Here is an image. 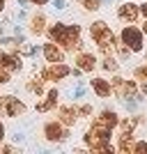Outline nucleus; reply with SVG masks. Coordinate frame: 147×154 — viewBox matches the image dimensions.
I'll use <instances>...</instances> for the list:
<instances>
[{"label":"nucleus","mask_w":147,"mask_h":154,"mask_svg":"<svg viewBox=\"0 0 147 154\" xmlns=\"http://www.w3.org/2000/svg\"><path fill=\"white\" fill-rule=\"evenodd\" d=\"M90 113H92V108H90V106H83V108H81V115H90Z\"/></svg>","instance_id":"28"},{"label":"nucleus","mask_w":147,"mask_h":154,"mask_svg":"<svg viewBox=\"0 0 147 154\" xmlns=\"http://www.w3.org/2000/svg\"><path fill=\"white\" fill-rule=\"evenodd\" d=\"M44 55L48 62H62V51L55 44H46L44 46Z\"/></svg>","instance_id":"12"},{"label":"nucleus","mask_w":147,"mask_h":154,"mask_svg":"<svg viewBox=\"0 0 147 154\" xmlns=\"http://www.w3.org/2000/svg\"><path fill=\"white\" fill-rule=\"evenodd\" d=\"M120 19H122V21H129V23H131V21H136V19H138V7H136L133 2L122 5V7H120Z\"/></svg>","instance_id":"11"},{"label":"nucleus","mask_w":147,"mask_h":154,"mask_svg":"<svg viewBox=\"0 0 147 154\" xmlns=\"http://www.w3.org/2000/svg\"><path fill=\"white\" fill-rule=\"evenodd\" d=\"M120 149H122V152H129V149H131V131H122V136H120Z\"/></svg>","instance_id":"17"},{"label":"nucleus","mask_w":147,"mask_h":154,"mask_svg":"<svg viewBox=\"0 0 147 154\" xmlns=\"http://www.w3.org/2000/svg\"><path fill=\"white\" fill-rule=\"evenodd\" d=\"M78 62V69H83V71H92L96 67V60L92 58V55H87V53H83V55H78L76 58Z\"/></svg>","instance_id":"13"},{"label":"nucleus","mask_w":147,"mask_h":154,"mask_svg":"<svg viewBox=\"0 0 147 154\" xmlns=\"http://www.w3.org/2000/svg\"><path fill=\"white\" fill-rule=\"evenodd\" d=\"M131 149H133V152H138V154H147V143H136Z\"/></svg>","instance_id":"20"},{"label":"nucleus","mask_w":147,"mask_h":154,"mask_svg":"<svg viewBox=\"0 0 147 154\" xmlns=\"http://www.w3.org/2000/svg\"><path fill=\"white\" fill-rule=\"evenodd\" d=\"M21 67L19 58H14V55H9V53H2L0 51V69H7V71H16Z\"/></svg>","instance_id":"10"},{"label":"nucleus","mask_w":147,"mask_h":154,"mask_svg":"<svg viewBox=\"0 0 147 154\" xmlns=\"http://www.w3.org/2000/svg\"><path fill=\"white\" fill-rule=\"evenodd\" d=\"M53 5L58 7V9H64V7H67V2H64V0H55V2H53Z\"/></svg>","instance_id":"26"},{"label":"nucleus","mask_w":147,"mask_h":154,"mask_svg":"<svg viewBox=\"0 0 147 154\" xmlns=\"http://www.w3.org/2000/svg\"><path fill=\"white\" fill-rule=\"evenodd\" d=\"M136 76L140 78V81H147V64H145V67H138V69H136Z\"/></svg>","instance_id":"21"},{"label":"nucleus","mask_w":147,"mask_h":154,"mask_svg":"<svg viewBox=\"0 0 147 154\" xmlns=\"http://www.w3.org/2000/svg\"><path fill=\"white\" fill-rule=\"evenodd\" d=\"M83 5H85V9H96V7H99V0H83Z\"/></svg>","instance_id":"22"},{"label":"nucleus","mask_w":147,"mask_h":154,"mask_svg":"<svg viewBox=\"0 0 147 154\" xmlns=\"http://www.w3.org/2000/svg\"><path fill=\"white\" fill-rule=\"evenodd\" d=\"M90 32H92V39L99 44V48L103 53H108L110 46H113V32H110V28L106 23H101V21H96V23H92Z\"/></svg>","instance_id":"2"},{"label":"nucleus","mask_w":147,"mask_h":154,"mask_svg":"<svg viewBox=\"0 0 147 154\" xmlns=\"http://www.w3.org/2000/svg\"><path fill=\"white\" fill-rule=\"evenodd\" d=\"M117 124V115L115 113H110V110H103L101 115L94 120V124H92V129H96V131H103V134H110V129Z\"/></svg>","instance_id":"5"},{"label":"nucleus","mask_w":147,"mask_h":154,"mask_svg":"<svg viewBox=\"0 0 147 154\" xmlns=\"http://www.w3.org/2000/svg\"><path fill=\"white\" fill-rule=\"evenodd\" d=\"M32 2H37V5H44L46 0H32Z\"/></svg>","instance_id":"31"},{"label":"nucleus","mask_w":147,"mask_h":154,"mask_svg":"<svg viewBox=\"0 0 147 154\" xmlns=\"http://www.w3.org/2000/svg\"><path fill=\"white\" fill-rule=\"evenodd\" d=\"M133 124H136V122H129V120H127V122L122 124V129H124V131H131V129H133Z\"/></svg>","instance_id":"25"},{"label":"nucleus","mask_w":147,"mask_h":154,"mask_svg":"<svg viewBox=\"0 0 147 154\" xmlns=\"http://www.w3.org/2000/svg\"><path fill=\"white\" fill-rule=\"evenodd\" d=\"M117 51H120V55H122V58H127V55H129V48H127L124 44H117Z\"/></svg>","instance_id":"23"},{"label":"nucleus","mask_w":147,"mask_h":154,"mask_svg":"<svg viewBox=\"0 0 147 154\" xmlns=\"http://www.w3.org/2000/svg\"><path fill=\"white\" fill-rule=\"evenodd\" d=\"M2 108H5V113L9 117H16L26 110V106H23L19 99H14V97H2Z\"/></svg>","instance_id":"6"},{"label":"nucleus","mask_w":147,"mask_h":154,"mask_svg":"<svg viewBox=\"0 0 147 154\" xmlns=\"http://www.w3.org/2000/svg\"><path fill=\"white\" fill-rule=\"evenodd\" d=\"M32 32H44V16H41V14H37V16H35V19H32Z\"/></svg>","instance_id":"18"},{"label":"nucleus","mask_w":147,"mask_h":154,"mask_svg":"<svg viewBox=\"0 0 147 154\" xmlns=\"http://www.w3.org/2000/svg\"><path fill=\"white\" fill-rule=\"evenodd\" d=\"M60 120L64 124H74L76 122V110L74 108H60Z\"/></svg>","instance_id":"16"},{"label":"nucleus","mask_w":147,"mask_h":154,"mask_svg":"<svg viewBox=\"0 0 147 154\" xmlns=\"http://www.w3.org/2000/svg\"><path fill=\"white\" fill-rule=\"evenodd\" d=\"M113 90L117 97H133L136 94V85L131 81H124V78H115L113 81Z\"/></svg>","instance_id":"7"},{"label":"nucleus","mask_w":147,"mask_h":154,"mask_svg":"<svg viewBox=\"0 0 147 154\" xmlns=\"http://www.w3.org/2000/svg\"><path fill=\"white\" fill-rule=\"evenodd\" d=\"M140 12L145 14V19H147V2H145V5H142V7H140Z\"/></svg>","instance_id":"29"},{"label":"nucleus","mask_w":147,"mask_h":154,"mask_svg":"<svg viewBox=\"0 0 147 154\" xmlns=\"http://www.w3.org/2000/svg\"><path fill=\"white\" fill-rule=\"evenodd\" d=\"M122 42H124L131 51H140V48H142V35L136 30L133 26H129V28L122 30Z\"/></svg>","instance_id":"4"},{"label":"nucleus","mask_w":147,"mask_h":154,"mask_svg":"<svg viewBox=\"0 0 147 154\" xmlns=\"http://www.w3.org/2000/svg\"><path fill=\"white\" fill-rule=\"evenodd\" d=\"M30 90H35V92H41V83H30Z\"/></svg>","instance_id":"27"},{"label":"nucleus","mask_w":147,"mask_h":154,"mask_svg":"<svg viewBox=\"0 0 147 154\" xmlns=\"http://www.w3.org/2000/svg\"><path fill=\"white\" fill-rule=\"evenodd\" d=\"M67 74H69V67H67V64L53 62V67L44 69V74H41V76H44V78H48V81H58V78H64Z\"/></svg>","instance_id":"8"},{"label":"nucleus","mask_w":147,"mask_h":154,"mask_svg":"<svg viewBox=\"0 0 147 154\" xmlns=\"http://www.w3.org/2000/svg\"><path fill=\"white\" fill-rule=\"evenodd\" d=\"M55 101H58V92H55V90H51V92H48V99L39 103V106H37V110H39V113H46V110H51L53 106H55Z\"/></svg>","instance_id":"15"},{"label":"nucleus","mask_w":147,"mask_h":154,"mask_svg":"<svg viewBox=\"0 0 147 154\" xmlns=\"http://www.w3.org/2000/svg\"><path fill=\"white\" fill-rule=\"evenodd\" d=\"M44 134H46V138L48 140H64L67 138V131H64L62 127H60L58 122H51V124H46V129H44Z\"/></svg>","instance_id":"9"},{"label":"nucleus","mask_w":147,"mask_h":154,"mask_svg":"<svg viewBox=\"0 0 147 154\" xmlns=\"http://www.w3.org/2000/svg\"><path fill=\"white\" fill-rule=\"evenodd\" d=\"M142 30H145V32H147V21H145V26H142Z\"/></svg>","instance_id":"34"},{"label":"nucleus","mask_w":147,"mask_h":154,"mask_svg":"<svg viewBox=\"0 0 147 154\" xmlns=\"http://www.w3.org/2000/svg\"><path fill=\"white\" fill-rule=\"evenodd\" d=\"M51 39L64 44L67 48H81V42H78V35H81V28L78 26H62V23H55V26L48 30Z\"/></svg>","instance_id":"1"},{"label":"nucleus","mask_w":147,"mask_h":154,"mask_svg":"<svg viewBox=\"0 0 147 154\" xmlns=\"http://www.w3.org/2000/svg\"><path fill=\"white\" fill-rule=\"evenodd\" d=\"M103 69H108V71H115V69H117V62H115L113 58H106V60H103Z\"/></svg>","instance_id":"19"},{"label":"nucleus","mask_w":147,"mask_h":154,"mask_svg":"<svg viewBox=\"0 0 147 154\" xmlns=\"http://www.w3.org/2000/svg\"><path fill=\"white\" fill-rule=\"evenodd\" d=\"M2 7H5V0H0V12H2Z\"/></svg>","instance_id":"32"},{"label":"nucleus","mask_w":147,"mask_h":154,"mask_svg":"<svg viewBox=\"0 0 147 154\" xmlns=\"http://www.w3.org/2000/svg\"><path fill=\"white\" fill-rule=\"evenodd\" d=\"M92 88H94V92L99 97L110 94V85H108V81H103V78H94V81H92Z\"/></svg>","instance_id":"14"},{"label":"nucleus","mask_w":147,"mask_h":154,"mask_svg":"<svg viewBox=\"0 0 147 154\" xmlns=\"http://www.w3.org/2000/svg\"><path fill=\"white\" fill-rule=\"evenodd\" d=\"M108 136L110 134H103V131L90 129L87 136H85V143H87L94 152H113V147H110V143H108Z\"/></svg>","instance_id":"3"},{"label":"nucleus","mask_w":147,"mask_h":154,"mask_svg":"<svg viewBox=\"0 0 147 154\" xmlns=\"http://www.w3.org/2000/svg\"><path fill=\"white\" fill-rule=\"evenodd\" d=\"M2 136H5V127H2V124H0V138H2Z\"/></svg>","instance_id":"30"},{"label":"nucleus","mask_w":147,"mask_h":154,"mask_svg":"<svg viewBox=\"0 0 147 154\" xmlns=\"http://www.w3.org/2000/svg\"><path fill=\"white\" fill-rule=\"evenodd\" d=\"M0 113H5V108H2V101H0Z\"/></svg>","instance_id":"33"},{"label":"nucleus","mask_w":147,"mask_h":154,"mask_svg":"<svg viewBox=\"0 0 147 154\" xmlns=\"http://www.w3.org/2000/svg\"><path fill=\"white\" fill-rule=\"evenodd\" d=\"M9 81V74H7V69H0V83H7Z\"/></svg>","instance_id":"24"}]
</instances>
